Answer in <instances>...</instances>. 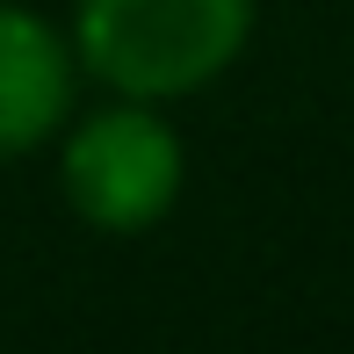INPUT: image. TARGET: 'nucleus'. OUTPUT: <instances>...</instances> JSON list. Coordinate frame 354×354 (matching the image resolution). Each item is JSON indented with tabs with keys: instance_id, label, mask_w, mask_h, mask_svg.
<instances>
[{
	"instance_id": "nucleus-2",
	"label": "nucleus",
	"mask_w": 354,
	"mask_h": 354,
	"mask_svg": "<svg viewBox=\"0 0 354 354\" xmlns=\"http://www.w3.org/2000/svg\"><path fill=\"white\" fill-rule=\"evenodd\" d=\"M58 145V196L66 210L102 239H145L152 224L174 217L188 188V145L167 123L159 102H116L66 116Z\"/></svg>"
},
{
	"instance_id": "nucleus-1",
	"label": "nucleus",
	"mask_w": 354,
	"mask_h": 354,
	"mask_svg": "<svg viewBox=\"0 0 354 354\" xmlns=\"http://www.w3.org/2000/svg\"><path fill=\"white\" fill-rule=\"evenodd\" d=\"M261 0H73L66 37L80 80L131 102H188L246 58Z\"/></svg>"
},
{
	"instance_id": "nucleus-3",
	"label": "nucleus",
	"mask_w": 354,
	"mask_h": 354,
	"mask_svg": "<svg viewBox=\"0 0 354 354\" xmlns=\"http://www.w3.org/2000/svg\"><path fill=\"white\" fill-rule=\"evenodd\" d=\"M80 58L73 37L29 0H0V159L44 152L73 116Z\"/></svg>"
}]
</instances>
